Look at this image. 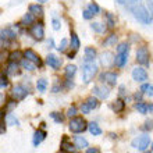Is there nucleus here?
<instances>
[{
    "instance_id": "f257e3e1",
    "label": "nucleus",
    "mask_w": 153,
    "mask_h": 153,
    "mask_svg": "<svg viewBox=\"0 0 153 153\" xmlns=\"http://www.w3.org/2000/svg\"><path fill=\"white\" fill-rule=\"evenodd\" d=\"M131 10H132V16L135 17V20H137L138 22H141V24H143V25L152 24V13L148 11L145 6H142V4L138 6L137 4V6L132 7Z\"/></svg>"
},
{
    "instance_id": "f03ea898",
    "label": "nucleus",
    "mask_w": 153,
    "mask_h": 153,
    "mask_svg": "<svg viewBox=\"0 0 153 153\" xmlns=\"http://www.w3.org/2000/svg\"><path fill=\"white\" fill-rule=\"evenodd\" d=\"M97 73V65L95 64V61H88L84 63L82 65V79L85 84H89L93 79V76Z\"/></svg>"
},
{
    "instance_id": "7ed1b4c3",
    "label": "nucleus",
    "mask_w": 153,
    "mask_h": 153,
    "mask_svg": "<svg viewBox=\"0 0 153 153\" xmlns=\"http://www.w3.org/2000/svg\"><path fill=\"white\" fill-rule=\"evenodd\" d=\"M17 39V32L13 29V27H7L0 31V45H10L11 42Z\"/></svg>"
},
{
    "instance_id": "20e7f679",
    "label": "nucleus",
    "mask_w": 153,
    "mask_h": 153,
    "mask_svg": "<svg viewBox=\"0 0 153 153\" xmlns=\"http://www.w3.org/2000/svg\"><path fill=\"white\" fill-rule=\"evenodd\" d=\"M68 128L71 132L79 134V132H84L85 129L88 128V124H86V121H85L82 117H73L71 121H70Z\"/></svg>"
},
{
    "instance_id": "39448f33",
    "label": "nucleus",
    "mask_w": 153,
    "mask_h": 153,
    "mask_svg": "<svg viewBox=\"0 0 153 153\" xmlns=\"http://www.w3.org/2000/svg\"><path fill=\"white\" fill-rule=\"evenodd\" d=\"M29 33H31L33 39L38 40V42L43 40V38H45V27H43V22H42V21L36 22V21H35V22L31 25V28H29Z\"/></svg>"
},
{
    "instance_id": "423d86ee",
    "label": "nucleus",
    "mask_w": 153,
    "mask_h": 153,
    "mask_svg": "<svg viewBox=\"0 0 153 153\" xmlns=\"http://www.w3.org/2000/svg\"><path fill=\"white\" fill-rule=\"evenodd\" d=\"M150 143H152V142H150L149 135H139V137H137L135 139H132V142H131V145H132L135 149L141 150V152L148 149V146H149Z\"/></svg>"
},
{
    "instance_id": "0eeeda50",
    "label": "nucleus",
    "mask_w": 153,
    "mask_h": 153,
    "mask_svg": "<svg viewBox=\"0 0 153 153\" xmlns=\"http://www.w3.org/2000/svg\"><path fill=\"white\" fill-rule=\"evenodd\" d=\"M137 61L139 64L142 65H149L150 63V53H149V49L146 46H141L138 48L137 50Z\"/></svg>"
},
{
    "instance_id": "6e6552de",
    "label": "nucleus",
    "mask_w": 153,
    "mask_h": 153,
    "mask_svg": "<svg viewBox=\"0 0 153 153\" xmlns=\"http://www.w3.org/2000/svg\"><path fill=\"white\" fill-rule=\"evenodd\" d=\"M22 57L27 59L28 61H31V63H33L35 65H39V67L42 65V60H40L39 54L35 50H32V49H25L22 52Z\"/></svg>"
},
{
    "instance_id": "1a4fd4ad",
    "label": "nucleus",
    "mask_w": 153,
    "mask_h": 153,
    "mask_svg": "<svg viewBox=\"0 0 153 153\" xmlns=\"http://www.w3.org/2000/svg\"><path fill=\"white\" fill-rule=\"evenodd\" d=\"M28 93L29 92L27 91V88H24L22 85H16L11 91V96L16 100H22V99H25V97L28 96Z\"/></svg>"
},
{
    "instance_id": "9d476101",
    "label": "nucleus",
    "mask_w": 153,
    "mask_h": 153,
    "mask_svg": "<svg viewBox=\"0 0 153 153\" xmlns=\"http://www.w3.org/2000/svg\"><path fill=\"white\" fill-rule=\"evenodd\" d=\"M46 64H48L50 68H53V70H60L61 64H63V60H61L60 57H57L56 54L50 53V54L46 57Z\"/></svg>"
},
{
    "instance_id": "9b49d317",
    "label": "nucleus",
    "mask_w": 153,
    "mask_h": 153,
    "mask_svg": "<svg viewBox=\"0 0 153 153\" xmlns=\"http://www.w3.org/2000/svg\"><path fill=\"white\" fill-rule=\"evenodd\" d=\"M132 79L137 81V82H145L148 79V73H146L145 68L142 67H135L132 70Z\"/></svg>"
},
{
    "instance_id": "f8f14e48",
    "label": "nucleus",
    "mask_w": 153,
    "mask_h": 153,
    "mask_svg": "<svg viewBox=\"0 0 153 153\" xmlns=\"http://www.w3.org/2000/svg\"><path fill=\"white\" fill-rule=\"evenodd\" d=\"M93 95H96L99 99H107L110 96V89L105 85H96L93 86Z\"/></svg>"
},
{
    "instance_id": "ddd939ff",
    "label": "nucleus",
    "mask_w": 153,
    "mask_h": 153,
    "mask_svg": "<svg viewBox=\"0 0 153 153\" xmlns=\"http://www.w3.org/2000/svg\"><path fill=\"white\" fill-rule=\"evenodd\" d=\"M100 63L103 67L109 68L114 64V54L111 52H103L100 56Z\"/></svg>"
},
{
    "instance_id": "4468645a",
    "label": "nucleus",
    "mask_w": 153,
    "mask_h": 153,
    "mask_svg": "<svg viewBox=\"0 0 153 153\" xmlns=\"http://www.w3.org/2000/svg\"><path fill=\"white\" fill-rule=\"evenodd\" d=\"M100 81L102 82H107L109 85H116L117 84V74L111 73V71L102 73L100 74Z\"/></svg>"
},
{
    "instance_id": "2eb2a0df",
    "label": "nucleus",
    "mask_w": 153,
    "mask_h": 153,
    "mask_svg": "<svg viewBox=\"0 0 153 153\" xmlns=\"http://www.w3.org/2000/svg\"><path fill=\"white\" fill-rule=\"evenodd\" d=\"M127 63H128V52L117 53V56L114 57V64H116L118 68H123Z\"/></svg>"
},
{
    "instance_id": "dca6fc26",
    "label": "nucleus",
    "mask_w": 153,
    "mask_h": 153,
    "mask_svg": "<svg viewBox=\"0 0 153 153\" xmlns=\"http://www.w3.org/2000/svg\"><path fill=\"white\" fill-rule=\"evenodd\" d=\"M28 10H29V13L35 17V18H36V17H39V18H42V17H43V7H42V4H39V3L29 4Z\"/></svg>"
},
{
    "instance_id": "f3484780",
    "label": "nucleus",
    "mask_w": 153,
    "mask_h": 153,
    "mask_svg": "<svg viewBox=\"0 0 153 153\" xmlns=\"http://www.w3.org/2000/svg\"><path fill=\"white\" fill-rule=\"evenodd\" d=\"M20 73H21L20 65H18V63H16V61H10L8 65L6 67V74H7V75H18Z\"/></svg>"
},
{
    "instance_id": "a211bd4d",
    "label": "nucleus",
    "mask_w": 153,
    "mask_h": 153,
    "mask_svg": "<svg viewBox=\"0 0 153 153\" xmlns=\"http://www.w3.org/2000/svg\"><path fill=\"white\" fill-rule=\"evenodd\" d=\"M85 57L84 60L85 63H88V61H95L96 59V49L95 48H85Z\"/></svg>"
},
{
    "instance_id": "6ab92c4d",
    "label": "nucleus",
    "mask_w": 153,
    "mask_h": 153,
    "mask_svg": "<svg viewBox=\"0 0 153 153\" xmlns=\"http://www.w3.org/2000/svg\"><path fill=\"white\" fill-rule=\"evenodd\" d=\"M45 139H46V132H45V131H42V129L35 131V134H33V145L38 146L39 143H42Z\"/></svg>"
},
{
    "instance_id": "aec40b11",
    "label": "nucleus",
    "mask_w": 153,
    "mask_h": 153,
    "mask_svg": "<svg viewBox=\"0 0 153 153\" xmlns=\"http://www.w3.org/2000/svg\"><path fill=\"white\" fill-rule=\"evenodd\" d=\"M33 22H35V17H33L31 13H27V14H24V16H22V18H21L20 25H24V27H31Z\"/></svg>"
},
{
    "instance_id": "412c9836",
    "label": "nucleus",
    "mask_w": 153,
    "mask_h": 153,
    "mask_svg": "<svg viewBox=\"0 0 153 153\" xmlns=\"http://www.w3.org/2000/svg\"><path fill=\"white\" fill-rule=\"evenodd\" d=\"M74 146L75 148H78V149H85V148H88L89 146V143H88V141L85 139V138H82V137H74Z\"/></svg>"
},
{
    "instance_id": "4be33fe9",
    "label": "nucleus",
    "mask_w": 153,
    "mask_h": 153,
    "mask_svg": "<svg viewBox=\"0 0 153 153\" xmlns=\"http://www.w3.org/2000/svg\"><path fill=\"white\" fill-rule=\"evenodd\" d=\"M105 18H106V24H107L106 28L113 29L116 27V18H114V16L111 13H105Z\"/></svg>"
},
{
    "instance_id": "5701e85b",
    "label": "nucleus",
    "mask_w": 153,
    "mask_h": 153,
    "mask_svg": "<svg viewBox=\"0 0 153 153\" xmlns=\"http://www.w3.org/2000/svg\"><path fill=\"white\" fill-rule=\"evenodd\" d=\"M88 128H89V132L92 134V135H102V128L99 127V124L97 123H89L88 124Z\"/></svg>"
},
{
    "instance_id": "b1692460",
    "label": "nucleus",
    "mask_w": 153,
    "mask_h": 153,
    "mask_svg": "<svg viewBox=\"0 0 153 153\" xmlns=\"http://www.w3.org/2000/svg\"><path fill=\"white\" fill-rule=\"evenodd\" d=\"M75 73H76V65H74V64L67 65L64 70V74H65V78H67V79H71V78L75 75Z\"/></svg>"
},
{
    "instance_id": "393cba45",
    "label": "nucleus",
    "mask_w": 153,
    "mask_h": 153,
    "mask_svg": "<svg viewBox=\"0 0 153 153\" xmlns=\"http://www.w3.org/2000/svg\"><path fill=\"white\" fill-rule=\"evenodd\" d=\"M117 39H118V38H117L116 33H110V35H107L105 42H103V46H116Z\"/></svg>"
},
{
    "instance_id": "a878e982",
    "label": "nucleus",
    "mask_w": 153,
    "mask_h": 153,
    "mask_svg": "<svg viewBox=\"0 0 153 153\" xmlns=\"http://www.w3.org/2000/svg\"><path fill=\"white\" fill-rule=\"evenodd\" d=\"M81 46V40L79 38H78V35H76L75 32H71V48H73V50H78Z\"/></svg>"
},
{
    "instance_id": "bb28decb",
    "label": "nucleus",
    "mask_w": 153,
    "mask_h": 153,
    "mask_svg": "<svg viewBox=\"0 0 153 153\" xmlns=\"http://www.w3.org/2000/svg\"><path fill=\"white\" fill-rule=\"evenodd\" d=\"M111 107H113V110L116 111V113H120V111H123L125 107V103L121 99H117V100H114V103L111 105Z\"/></svg>"
},
{
    "instance_id": "cd10ccee",
    "label": "nucleus",
    "mask_w": 153,
    "mask_h": 153,
    "mask_svg": "<svg viewBox=\"0 0 153 153\" xmlns=\"http://www.w3.org/2000/svg\"><path fill=\"white\" fill-rule=\"evenodd\" d=\"M21 59H22V52H20V50H14V52H11L10 54H8V60L10 61H16V63H18Z\"/></svg>"
},
{
    "instance_id": "c85d7f7f",
    "label": "nucleus",
    "mask_w": 153,
    "mask_h": 153,
    "mask_svg": "<svg viewBox=\"0 0 153 153\" xmlns=\"http://www.w3.org/2000/svg\"><path fill=\"white\" fill-rule=\"evenodd\" d=\"M86 106H88L91 110H93V109H97V106H99V100H97L96 97H93V96H91V97H88L86 99Z\"/></svg>"
},
{
    "instance_id": "c756f323",
    "label": "nucleus",
    "mask_w": 153,
    "mask_h": 153,
    "mask_svg": "<svg viewBox=\"0 0 153 153\" xmlns=\"http://www.w3.org/2000/svg\"><path fill=\"white\" fill-rule=\"evenodd\" d=\"M61 150L65 153H74L76 150V148L74 145H71V143H67L65 142V139L63 141V143H61Z\"/></svg>"
},
{
    "instance_id": "7c9ffc66",
    "label": "nucleus",
    "mask_w": 153,
    "mask_h": 153,
    "mask_svg": "<svg viewBox=\"0 0 153 153\" xmlns=\"http://www.w3.org/2000/svg\"><path fill=\"white\" fill-rule=\"evenodd\" d=\"M91 28L97 33H103L106 31V25L100 24V22H92V24H91Z\"/></svg>"
},
{
    "instance_id": "2f4dec72",
    "label": "nucleus",
    "mask_w": 153,
    "mask_h": 153,
    "mask_svg": "<svg viewBox=\"0 0 153 153\" xmlns=\"http://www.w3.org/2000/svg\"><path fill=\"white\" fill-rule=\"evenodd\" d=\"M48 88V79H45V78H39L36 81V89L39 92H45Z\"/></svg>"
},
{
    "instance_id": "473e14b6",
    "label": "nucleus",
    "mask_w": 153,
    "mask_h": 153,
    "mask_svg": "<svg viewBox=\"0 0 153 153\" xmlns=\"http://www.w3.org/2000/svg\"><path fill=\"white\" fill-rule=\"evenodd\" d=\"M135 109H137L139 113H142V114L148 113V105L143 103V102H138V103H135Z\"/></svg>"
},
{
    "instance_id": "72a5a7b5",
    "label": "nucleus",
    "mask_w": 153,
    "mask_h": 153,
    "mask_svg": "<svg viewBox=\"0 0 153 153\" xmlns=\"http://www.w3.org/2000/svg\"><path fill=\"white\" fill-rule=\"evenodd\" d=\"M88 10L91 13H92L93 16H97V14H100V7L97 6L95 1H92V3H89V6H88Z\"/></svg>"
},
{
    "instance_id": "f704fd0d",
    "label": "nucleus",
    "mask_w": 153,
    "mask_h": 153,
    "mask_svg": "<svg viewBox=\"0 0 153 153\" xmlns=\"http://www.w3.org/2000/svg\"><path fill=\"white\" fill-rule=\"evenodd\" d=\"M6 120H7V124L8 125H20V121L16 118V116L11 113H8L7 116H6Z\"/></svg>"
},
{
    "instance_id": "c9c22d12",
    "label": "nucleus",
    "mask_w": 153,
    "mask_h": 153,
    "mask_svg": "<svg viewBox=\"0 0 153 153\" xmlns=\"http://www.w3.org/2000/svg\"><path fill=\"white\" fill-rule=\"evenodd\" d=\"M21 64H22V67H24L25 70H28V71H33V70L36 68V65L33 64V63H31V61H28L27 59H22Z\"/></svg>"
},
{
    "instance_id": "e433bc0d",
    "label": "nucleus",
    "mask_w": 153,
    "mask_h": 153,
    "mask_svg": "<svg viewBox=\"0 0 153 153\" xmlns=\"http://www.w3.org/2000/svg\"><path fill=\"white\" fill-rule=\"evenodd\" d=\"M153 86L152 84H143L142 85V88H141V92L142 93H145V95H149V96H152L153 95Z\"/></svg>"
},
{
    "instance_id": "4c0bfd02",
    "label": "nucleus",
    "mask_w": 153,
    "mask_h": 153,
    "mask_svg": "<svg viewBox=\"0 0 153 153\" xmlns=\"http://www.w3.org/2000/svg\"><path fill=\"white\" fill-rule=\"evenodd\" d=\"M50 117H52L53 120L56 121L57 124H61L63 121H64V116L60 113H57V111H53V113H50Z\"/></svg>"
},
{
    "instance_id": "58836bf2",
    "label": "nucleus",
    "mask_w": 153,
    "mask_h": 153,
    "mask_svg": "<svg viewBox=\"0 0 153 153\" xmlns=\"http://www.w3.org/2000/svg\"><path fill=\"white\" fill-rule=\"evenodd\" d=\"M52 27H53L54 31H59V29L61 28V22H60V20H59L56 16H53V18H52Z\"/></svg>"
},
{
    "instance_id": "ea45409f",
    "label": "nucleus",
    "mask_w": 153,
    "mask_h": 153,
    "mask_svg": "<svg viewBox=\"0 0 153 153\" xmlns=\"http://www.w3.org/2000/svg\"><path fill=\"white\" fill-rule=\"evenodd\" d=\"M68 48V40L65 39H61V42H60V45H59V46H57V50H59V52H65V49Z\"/></svg>"
},
{
    "instance_id": "a19ab883",
    "label": "nucleus",
    "mask_w": 153,
    "mask_h": 153,
    "mask_svg": "<svg viewBox=\"0 0 153 153\" xmlns=\"http://www.w3.org/2000/svg\"><path fill=\"white\" fill-rule=\"evenodd\" d=\"M129 52V45L128 43H120L117 46V53H125Z\"/></svg>"
},
{
    "instance_id": "79ce46f5",
    "label": "nucleus",
    "mask_w": 153,
    "mask_h": 153,
    "mask_svg": "<svg viewBox=\"0 0 153 153\" xmlns=\"http://www.w3.org/2000/svg\"><path fill=\"white\" fill-rule=\"evenodd\" d=\"M0 86L1 88H6V86H8V81H7V76L4 75L3 73H0Z\"/></svg>"
},
{
    "instance_id": "37998d69",
    "label": "nucleus",
    "mask_w": 153,
    "mask_h": 153,
    "mask_svg": "<svg viewBox=\"0 0 153 153\" xmlns=\"http://www.w3.org/2000/svg\"><path fill=\"white\" fill-rule=\"evenodd\" d=\"M82 17H84V20L89 21V20H92V18H93V14L89 11L88 8H85L84 11H82Z\"/></svg>"
},
{
    "instance_id": "c03bdc74",
    "label": "nucleus",
    "mask_w": 153,
    "mask_h": 153,
    "mask_svg": "<svg viewBox=\"0 0 153 153\" xmlns=\"http://www.w3.org/2000/svg\"><path fill=\"white\" fill-rule=\"evenodd\" d=\"M75 114H76V107L75 106H71V107L67 110V116L71 118V117H75Z\"/></svg>"
},
{
    "instance_id": "a18cd8bd",
    "label": "nucleus",
    "mask_w": 153,
    "mask_h": 153,
    "mask_svg": "<svg viewBox=\"0 0 153 153\" xmlns=\"http://www.w3.org/2000/svg\"><path fill=\"white\" fill-rule=\"evenodd\" d=\"M81 111H82L84 114H89L91 109H89L88 106H86V103H82V105H81Z\"/></svg>"
},
{
    "instance_id": "49530a36",
    "label": "nucleus",
    "mask_w": 153,
    "mask_h": 153,
    "mask_svg": "<svg viewBox=\"0 0 153 153\" xmlns=\"http://www.w3.org/2000/svg\"><path fill=\"white\" fill-rule=\"evenodd\" d=\"M6 59H8V54L6 53V50H0V61H4Z\"/></svg>"
},
{
    "instance_id": "de8ad7c7",
    "label": "nucleus",
    "mask_w": 153,
    "mask_h": 153,
    "mask_svg": "<svg viewBox=\"0 0 153 153\" xmlns=\"http://www.w3.org/2000/svg\"><path fill=\"white\" fill-rule=\"evenodd\" d=\"M16 106H17V102L16 100H10V103H7V110H13Z\"/></svg>"
},
{
    "instance_id": "09e8293b",
    "label": "nucleus",
    "mask_w": 153,
    "mask_h": 153,
    "mask_svg": "<svg viewBox=\"0 0 153 153\" xmlns=\"http://www.w3.org/2000/svg\"><path fill=\"white\" fill-rule=\"evenodd\" d=\"M86 153H100V150L97 148H89V149H86Z\"/></svg>"
},
{
    "instance_id": "8fccbe9b",
    "label": "nucleus",
    "mask_w": 153,
    "mask_h": 153,
    "mask_svg": "<svg viewBox=\"0 0 153 153\" xmlns=\"http://www.w3.org/2000/svg\"><path fill=\"white\" fill-rule=\"evenodd\" d=\"M48 46H49L50 49L54 48V39H53V38H49V40H48Z\"/></svg>"
},
{
    "instance_id": "3c124183",
    "label": "nucleus",
    "mask_w": 153,
    "mask_h": 153,
    "mask_svg": "<svg viewBox=\"0 0 153 153\" xmlns=\"http://www.w3.org/2000/svg\"><path fill=\"white\" fill-rule=\"evenodd\" d=\"M60 86H59V85H54V86H53V91H52V92L53 93H57V92H60Z\"/></svg>"
},
{
    "instance_id": "603ef678",
    "label": "nucleus",
    "mask_w": 153,
    "mask_h": 153,
    "mask_svg": "<svg viewBox=\"0 0 153 153\" xmlns=\"http://www.w3.org/2000/svg\"><path fill=\"white\" fill-rule=\"evenodd\" d=\"M138 1H141V0H127V1H125V4H137Z\"/></svg>"
},
{
    "instance_id": "864d4df0",
    "label": "nucleus",
    "mask_w": 153,
    "mask_h": 153,
    "mask_svg": "<svg viewBox=\"0 0 153 153\" xmlns=\"http://www.w3.org/2000/svg\"><path fill=\"white\" fill-rule=\"evenodd\" d=\"M145 128L146 129H152V121H146V125H145Z\"/></svg>"
},
{
    "instance_id": "5fc2aeb1",
    "label": "nucleus",
    "mask_w": 153,
    "mask_h": 153,
    "mask_svg": "<svg viewBox=\"0 0 153 153\" xmlns=\"http://www.w3.org/2000/svg\"><path fill=\"white\" fill-rule=\"evenodd\" d=\"M141 97H142V92H139V93H135V99H137V102L138 100H139V102H141Z\"/></svg>"
},
{
    "instance_id": "6e6d98bb",
    "label": "nucleus",
    "mask_w": 153,
    "mask_h": 153,
    "mask_svg": "<svg viewBox=\"0 0 153 153\" xmlns=\"http://www.w3.org/2000/svg\"><path fill=\"white\" fill-rule=\"evenodd\" d=\"M75 50H73V52L71 53H68V54H67V57H68V59H74V57H75Z\"/></svg>"
},
{
    "instance_id": "4d7b16f0",
    "label": "nucleus",
    "mask_w": 153,
    "mask_h": 153,
    "mask_svg": "<svg viewBox=\"0 0 153 153\" xmlns=\"http://www.w3.org/2000/svg\"><path fill=\"white\" fill-rule=\"evenodd\" d=\"M36 1H38L39 4H45V3H48L49 0H36Z\"/></svg>"
},
{
    "instance_id": "13d9d810",
    "label": "nucleus",
    "mask_w": 153,
    "mask_h": 153,
    "mask_svg": "<svg viewBox=\"0 0 153 153\" xmlns=\"http://www.w3.org/2000/svg\"><path fill=\"white\" fill-rule=\"evenodd\" d=\"M116 1L118 4H125V1H127V0H116Z\"/></svg>"
},
{
    "instance_id": "bf43d9fd",
    "label": "nucleus",
    "mask_w": 153,
    "mask_h": 153,
    "mask_svg": "<svg viewBox=\"0 0 153 153\" xmlns=\"http://www.w3.org/2000/svg\"><path fill=\"white\" fill-rule=\"evenodd\" d=\"M0 132H6V127H3V125H0Z\"/></svg>"
},
{
    "instance_id": "052dcab7",
    "label": "nucleus",
    "mask_w": 153,
    "mask_h": 153,
    "mask_svg": "<svg viewBox=\"0 0 153 153\" xmlns=\"http://www.w3.org/2000/svg\"><path fill=\"white\" fill-rule=\"evenodd\" d=\"M3 120V111H1V110H0V121Z\"/></svg>"
},
{
    "instance_id": "680f3d73",
    "label": "nucleus",
    "mask_w": 153,
    "mask_h": 153,
    "mask_svg": "<svg viewBox=\"0 0 153 153\" xmlns=\"http://www.w3.org/2000/svg\"><path fill=\"white\" fill-rule=\"evenodd\" d=\"M60 153H65V152H63V150H61V152H60Z\"/></svg>"
},
{
    "instance_id": "e2e57ef3",
    "label": "nucleus",
    "mask_w": 153,
    "mask_h": 153,
    "mask_svg": "<svg viewBox=\"0 0 153 153\" xmlns=\"http://www.w3.org/2000/svg\"><path fill=\"white\" fill-rule=\"evenodd\" d=\"M0 88H1V86H0Z\"/></svg>"
}]
</instances>
